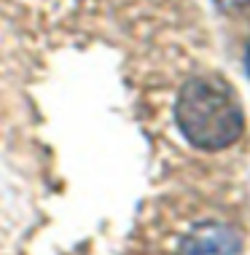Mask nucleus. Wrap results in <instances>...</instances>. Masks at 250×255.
<instances>
[{"label": "nucleus", "mask_w": 250, "mask_h": 255, "mask_svg": "<svg viewBox=\"0 0 250 255\" xmlns=\"http://www.w3.org/2000/svg\"><path fill=\"white\" fill-rule=\"evenodd\" d=\"M178 129L194 148L221 150L242 137L245 113L237 97L215 78H191L178 92Z\"/></svg>", "instance_id": "1"}, {"label": "nucleus", "mask_w": 250, "mask_h": 255, "mask_svg": "<svg viewBox=\"0 0 250 255\" xmlns=\"http://www.w3.org/2000/svg\"><path fill=\"white\" fill-rule=\"evenodd\" d=\"M178 255H242V237L234 226L210 220L183 239Z\"/></svg>", "instance_id": "2"}, {"label": "nucleus", "mask_w": 250, "mask_h": 255, "mask_svg": "<svg viewBox=\"0 0 250 255\" xmlns=\"http://www.w3.org/2000/svg\"><path fill=\"white\" fill-rule=\"evenodd\" d=\"M221 11H237V8H245L250 0H213Z\"/></svg>", "instance_id": "3"}, {"label": "nucleus", "mask_w": 250, "mask_h": 255, "mask_svg": "<svg viewBox=\"0 0 250 255\" xmlns=\"http://www.w3.org/2000/svg\"><path fill=\"white\" fill-rule=\"evenodd\" d=\"M245 67H248V75H250V43H248V51H245Z\"/></svg>", "instance_id": "4"}]
</instances>
